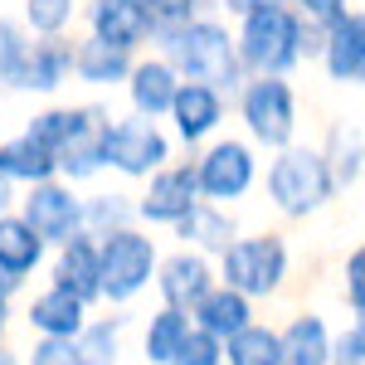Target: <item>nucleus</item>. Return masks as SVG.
<instances>
[{
    "mask_svg": "<svg viewBox=\"0 0 365 365\" xmlns=\"http://www.w3.org/2000/svg\"><path fill=\"white\" fill-rule=\"evenodd\" d=\"M170 365H225V346L215 336H205V331H185L180 336V346H175V356H170Z\"/></svg>",
    "mask_w": 365,
    "mask_h": 365,
    "instance_id": "473e14b6",
    "label": "nucleus"
},
{
    "mask_svg": "<svg viewBox=\"0 0 365 365\" xmlns=\"http://www.w3.org/2000/svg\"><path fill=\"white\" fill-rule=\"evenodd\" d=\"M68 63H73V44L68 39H39V44H29L25 68H20V88H29V93H54L73 73Z\"/></svg>",
    "mask_w": 365,
    "mask_h": 365,
    "instance_id": "aec40b11",
    "label": "nucleus"
},
{
    "mask_svg": "<svg viewBox=\"0 0 365 365\" xmlns=\"http://www.w3.org/2000/svg\"><path fill=\"white\" fill-rule=\"evenodd\" d=\"M234 54H239V68H253L258 78H282L302 58V20H297V10L282 5V0L253 5L244 15V25H239Z\"/></svg>",
    "mask_w": 365,
    "mask_h": 365,
    "instance_id": "f257e3e1",
    "label": "nucleus"
},
{
    "mask_svg": "<svg viewBox=\"0 0 365 365\" xmlns=\"http://www.w3.org/2000/svg\"><path fill=\"white\" fill-rule=\"evenodd\" d=\"M175 229H180V239H185V244H195L190 253H200V258H205V253H225L229 244H234V220H229L225 210L205 205V200H200V205Z\"/></svg>",
    "mask_w": 365,
    "mask_h": 365,
    "instance_id": "b1692460",
    "label": "nucleus"
},
{
    "mask_svg": "<svg viewBox=\"0 0 365 365\" xmlns=\"http://www.w3.org/2000/svg\"><path fill=\"white\" fill-rule=\"evenodd\" d=\"M0 365H20V356H15V351H5V346H0Z\"/></svg>",
    "mask_w": 365,
    "mask_h": 365,
    "instance_id": "58836bf2",
    "label": "nucleus"
},
{
    "mask_svg": "<svg viewBox=\"0 0 365 365\" xmlns=\"http://www.w3.org/2000/svg\"><path fill=\"white\" fill-rule=\"evenodd\" d=\"M25 20L39 39H58L73 20V0H25Z\"/></svg>",
    "mask_w": 365,
    "mask_h": 365,
    "instance_id": "7c9ffc66",
    "label": "nucleus"
},
{
    "mask_svg": "<svg viewBox=\"0 0 365 365\" xmlns=\"http://www.w3.org/2000/svg\"><path fill=\"white\" fill-rule=\"evenodd\" d=\"M156 287H161V297H166L170 312H185L195 307L200 297L215 287V268H210V258H200V253H170L166 263H156Z\"/></svg>",
    "mask_w": 365,
    "mask_h": 365,
    "instance_id": "4468645a",
    "label": "nucleus"
},
{
    "mask_svg": "<svg viewBox=\"0 0 365 365\" xmlns=\"http://www.w3.org/2000/svg\"><path fill=\"white\" fill-rule=\"evenodd\" d=\"M20 220L34 229V239L49 249V244H68L73 234H83V200L73 195V185L63 180H44V185H29V195L20 200Z\"/></svg>",
    "mask_w": 365,
    "mask_h": 365,
    "instance_id": "6e6552de",
    "label": "nucleus"
},
{
    "mask_svg": "<svg viewBox=\"0 0 365 365\" xmlns=\"http://www.w3.org/2000/svg\"><path fill=\"white\" fill-rule=\"evenodd\" d=\"M225 5H229V10H234V15H249L253 5H263V0H225Z\"/></svg>",
    "mask_w": 365,
    "mask_h": 365,
    "instance_id": "4c0bfd02",
    "label": "nucleus"
},
{
    "mask_svg": "<svg viewBox=\"0 0 365 365\" xmlns=\"http://www.w3.org/2000/svg\"><path fill=\"white\" fill-rule=\"evenodd\" d=\"M132 215L137 210L122 195H93V200H83V234L88 239H103V234H117V229H132L127 225Z\"/></svg>",
    "mask_w": 365,
    "mask_h": 365,
    "instance_id": "cd10ccee",
    "label": "nucleus"
},
{
    "mask_svg": "<svg viewBox=\"0 0 365 365\" xmlns=\"http://www.w3.org/2000/svg\"><path fill=\"white\" fill-rule=\"evenodd\" d=\"M322 63H327L331 83L365 78V20L356 10H341L331 25H322Z\"/></svg>",
    "mask_w": 365,
    "mask_h": 365,
    "instance_id": "f8f14e48",
    "label": "nucleus"
},
{
    "mask_svg": "<svg viewBox=\"0 0 365 365\" xmlns=\"http://www.w3.org/2000/svg\"><path fill=\"white\" fill-rule=\"evenodd\" d=\"M190 5H200V0H190Z\"/></svg>",
    "mask_w": 365,
    "mask_h": 365,
    "instance_id": "a19ab883",
    "label": "nucleus"
},
{
    "mask_svg": "<svg viewBox=\"0 0 365 365\" xmlns=\"http://www.w3.org/2000/svg\"><path fill=\"white\" fill-rule=\"evenodd\" d=\"M220 287L239 292V297H268L278 292L287 278V244L278 234H253V239H234L220 253Z\"/></svg>",
    "mask_w": 365,
    "mask_h": 365,
    "instance_id": "39448f33",
    "label": "nucleus"
},
{
    "mask_svg": "<svg viewBox=\"0 0 365 365\" xmlns=\"http://www.w3.org/2000/svg\"><path fill=\"white\" fill-rule=\"evenodd\" d=\"M225 365H278V331L268 327H244L239 336L225 341Z\"/></svg>",
    "mask_w": 365,
    "mask_h": 365,
    "instance_id": "bb28decb",
    "label": "nucleus"
},
{
    "mask_svg": "<svg viewBox=\"0 0 365 365\" xmlns=\"http://www.w3.org/2000/svg\"><path fill=\"white\" fill-rule=\"evenodd\" d=\"M156 244L137 229H117L98 239V297L132 302L146 282L156 278Z\"/></svg>",
    "mask_w": 365,
    "mask_h": 365,
    "instance_id": "20e7f679",
    "label": "nucleus"
},
{
    "mask_svg": "<svg viewBox=\"0 0 365 365\" xmlns=\"http://www.w3.org/2000/svg\"><path fill=\"white\" fill-rule=\"evenodd\" d=\"M166 161H170V141L161 137L156 122H146V117H122V122H108V127H103V166L141 180V175H156Z\"/></svg>",
    "mask_w": 365,
    "mask_h": 365,
    "instance_id": "0eeeda50",
    "label": "nucleus"
},
{
    "mask_svg": "<svg viewBox=\"0 0 365 365\" xmlns=\"http://www.w3.org/2000/svg\"><path fill=\"white\" fill-rule=\"evenodd\" d=\"M117 341H122V322H88L78 331V351L88 365H117Z\"/></svg>",
    "mask_w": 365,
    "mask_h": 365,
    "instance_id": "c85d7f7f",
    "label": "nucleus"
},
{
    "mask_svg": "<svg viewBox=\"0 0 365 365\" xmlns=\"http://www.w3.org/2000/svg\"><path fill=\"white\" fill-rule=\"evenodd\" d=\"M88 327V307L68 292H39L29 302V331H39V341H78V331Z\"/></svg>",
    "mask_w": 365,
    "mask_h": 365,
    "instance_id": "6ab92c4d",
    "label": "nucleus"
},
{
    "mask_svg": "<svg viewBox=\"0 0 365 365\" xmlns=\"http://www.w3.org/2000/svg\"><path fill=\"white\" fill-rule=\"evenodd\" d=\"M10 205H15V185H10V180L0 175V220L10 215Z\"/></svg>",
    "mask_w": 365,
    "mask_h": 365,
    "instance_id": "e433bc0d",
    "label": "nucleus"
},
{
    "mask_svg": "<svg viewBox=\"0 0 365 365\" xmlns=\"http://www.w3.org/2000/svg\"><path fill=\"white\" fill-rule=\"evenodd\" d=\"M54 287L78 297V302H98V239L88 234H73L68 244H58L54 258Z\"/></svg>",
    "mask_w": 365,
    "mask_h": 365,
    "instance_id": "f3484780",
    "label": "nucleus"
},
{
    "mask_svg": "<svg viewBox=\"0 0 365 365\" xmlns=\"http://www.w3.org/2000/svg\"><path fill=\"white\" fill-rule=\"evenodd\" d=\"M346 307L356 317L365 312V249H351L346 258Z\"/></svg>",
    "mask_w": 365,
    "mask_h": 365,
    "instance_id": "f704fd0d",
    "label": "nucleus"
},
{
    "mask_svg": "<svg viewBox=\"0 0 365 365\" xmlns=\"http://www.w3.org/2000/svg\"><path fill=\"white\" fill-rule=\"evenodd\" d=\"M141 10H146V25H151L156 39H166V34H175L180 25L195 20V5L190 0H141Z\"/></svg>",
    "mask_w": 365,
    "mask_h": 365,
    "instance_id": "2f4dec72",
    "label": "nucleus"
},
{
    "mask_svg": "<svg viewBox=\"0 0 365 365\" xmlns=\"http://www.w3.org/2000/svg\"><path fill=\"white\" fill-rule=\"evenodd\" d=\"M29 365H88V361H83V351H78L73 341H34Z\"/></svg>",
    "mask_w": 365,
    "mask_h": 365,
    "instance_id": "72a5a7b5",
    "label": "nucleus"
},
{
    "mask_svg": "<svg viewBox=\"0 0 365 365\" xmlns=\"http://www.w3.org/2000/svg\"><path fill=\"white\" fill-rule=\"evenodd\" d=\"M292 10H297V20H312V25H331L341 10H346V0H297Z\"/></svg>",
    "mask_w": 365,
    "mask_h": 365,
    "instance_id": "c9c22d12",
    "label": "nucleus"
},
{
    "mask_svg": "<svg viewBox=\"0 0 365 365\" xmlns=\"http://www.w3.org/2000/svg\"><path fill=\"white\" fill-rule=\"evenodd\" d=\"M278 365H331V331L322 317H297L278 331Z\"/></svg>",
    "mask_w": 365,
    "mask_h": 365,
    "instance_id": "412c9836",
    "label": "nucleus"
},
{
    "mask_svg": "<svg viewBox=\"0 0 365 365\" xmlns=\"http://www.w3.org/2000/svg\"><path fill=\"white\" fill-rule=\"evenodd\" d=\"M170 122H175V137L180 141H205L215 127H220V117H225V103H220V93L205 83H180L175 88V98H170Z\"/></svg>",
    "mask_w": 365,
    "mask_h": 365,
    "instance_id": "2eb2a0df",
    "label": "nucleus"
},
{
    "mask_svg": "<svg viewBox=\"0 0 365 365\" xmlns=\"http://www.w3.org/2000/svg\"><path fill=\"white\" fill-rule=\"evenodd\" d=\"M0 336H5V302H0Z\"/></svg>",
    "mask_w": 365,
    "mask_h": 365,
    "instance_id": "ea45409f",
    "label": "nucleus"
},
{
    "mask_svg": "<svg viewBox=\"0 0 365 365\" xmlns=\"http://www.w3.org/2000/svg\"><path fill=\"white\" fill-rule=\"evenodd\" d=\"M44 263V244L34 239V229L20 215H5L0 220V273L25 282V273H34Z\"/></svg>",
    "mask_w": 365,
    "mask_h": 365,
    "instance_id": "5701e85b",
    "label": "nucleus"
},
{
    "mask_svg": "<svg viewBox=\"0 0 365 365\" xmlns=\"http://www.w3.org/2000/svg\"><path fill=\"white\" fill-rule=\"evenodd\" d=\"M185 331H190V317H185V312L161 307L156 317H151V327H146V341H141L146 361H151V365H170V356H175V346H180Z\"/></svg>",
    "mask_w": 365,
    "mask_h": 365,
    "instance_id": "a878e982",
    "label": "nucleus"
},
{
    "mask_svg": "<svg viewBox=\"0 0 365 365\" xmlns=\"http://www.w3.org/2000/svg\"><path fill=\"white\" fill-rule=\"evenodd\" d=\"M175 88H180V78H175V68H170L166 58H141V63H132V73H127V98H132L137 117H146V122L170 113Z\"/></svg>",
    "mask_w": 365,
    "mask_h": 365,
    "instance_id": "a211bd4d",
    "label": "nucleus"
},
{
    "mask_svg": "<svg viewBox=\"0 0 365 365\" xmlns=\"http://www.w3.org/2000/svg\"><path fill=\"white\" fill-rule=\"evenodd\" d=\"M29 39L15 20H0V88H20V68H25Z\"/></svg>",
    "mask_w": 365,
    "mask_h": 365,
    "instance_id": "c756f323",
    "label": "nucleus"
},
{
    "mask_svg": "<svg viewBox=\"0 0 365 365\" xmlns=\"http://www.w3.org/2000/svg\"><path fill=\"white\" fill-rule=\"evenodd\" d=\"M161 44H166V63L175 68L180 83H205V88H215V93L244 83L234 39L215 20H190V25H180L175 34H166Z\"/></svg>",
    "mask_w": 365,
    "mask_h": 365,
    "instance_id": "f03ea898",
    "label": "nucleus"
},
{
    "mask_svg": "<svg viewBox=\"0 0 365 365\" xmlns=\"http://www.w3.org/2000/svg\"><path fill=\"white\" fill-rule=\"evenodd\" d=\"M103 127H108L103 108H68V127L54 146V166L63 185H78L103 170Z\"/></svg>",
    "mask_w": 365,
    "mask_h": 365,
    "instance_id": "1a4fd4ad",
    "label": "nucleus"
},
{
    "mask_svg": "<svg viewBox=\"0 0 365 365\" xmlns=\"http://www.w3.org/2000/svg\"><path fill=\"white\" fill-rule=\"evenodd\" d=\"M0 175L15 185H44V180H58V166H54V156L39 146V141H29L25 132L20 137H10V141H0Z\"/></svg>",
    "mask_w": 365,
    "mask_h": 365,
    "instance_id": "4be33fe9",
    "label": "nucleus"
},
{
    "mask_svg": "<svg viewBox=\"0 0 365 365\" xmlns=\"http://www.w3.org/2000/svg\"><path fill=\"white\" fill-rule=\"evenodd\" d=\"M146 195H141L137 215L146 225H180L190 210L200 205V190H195V170L190 166H161L156 175H146Z\"/></svg>",
    "mask_w": 365,
    "mask_h": 365,
    "instance_id": "9b49d317",
    "label": "nucleus"
},
{
    "mask_svg": "<svg viewBox=\"0 0 365 365\" xmlns=\"http://www.w3.org/2000/svg\"><path fill=\"white\" fill-rule=\"evenodd\" d=\"M83 83H98V88H113L122 83L127 73H132V54H122V49H108V44H98V39H83L78 49H73V63H68Z\"/></svg>",
    "mask_w": 365,
    "mask_h": 365,
    "instance_id": "393cba45",
    "label": "nucleus"
},
{
    "mask_svg": "<svg viewBox=\"0 0 365 365\" xmlns=\"http://www.w3.org/2000/svg\"><path fill=\"white\" fill-rule=\"evenodd\" d=\"M195 190L205 200H239L253 185V151L244 141H215L195 166Z\"/></svg>",
    "mask_w": 365,
    "mask_h": 365,
    "instance_id": "9d476101",
    "label": "nucleus"
},
{
    "mask_svg": "<svg viewBox=\"0 0 365 365\" xmlns=\"http://www.w3.org/2000/svg\"><path fill=\"white\" fill-rule=\"evenodd\" d=\"M190 327L225 346L229 336H239L244 327H253V302L239 297V292H229V287H210L195 307H190Z\"/></svg>",
    "mask_w": 365,
    "mask_h": 365,
    "instance_id": "dca6fc26",
    "label": "nucleus"
},
{
    "mask_svg": "<svg viewBox=\"0 0 365 365\" xmlns=\"http://www.w3.org/2000/svg\"><path fill=\"white\" fill-rule=\"evenodd\" d=\"M88 25H93L88 39H98V44H108V49H122V54H132L137 44L151 39V25H146L141 0H93V5H88Z\"/></svg>",
    "mask_w": 365,
    "mask_h": 365,
    "instance_id": "ddd939ff",
    "label": "nucleus"
},
{
    "mask_svg": "<svg viewBox=\"0 0 365 365\" xmlns=\"http://www.w3.org/2000/svg\"><path fill=\"white\" fill-rule=\"evenodd\" d=\"M268 195L287 220H307L317 215L327 200L336 195L331 170H327V151L312 146H282L268 166Z\"/></svg>",
    "mask_w": 365,
    "mask_h": 365,
    "instance_id": "7ed1b4c3",
    "label": "nucleus"
},
{
    "mask_svg": "<svg viewBox=\"0 0 365 365\" xmlns=\"http://www.w3.org/2000/svg\"><path fill=\"white\" fill-rule=\"evenodd\" d=\"M239 113L249 122V137L258 146H292V132H297V98L287 78H249L244 93H239Z\"/></svg>",
    "mask_w": 365,
    "mask_h": 365,
    "instance_id": "423d86ee",
    "label": "nucleus"
}]
</instances>
